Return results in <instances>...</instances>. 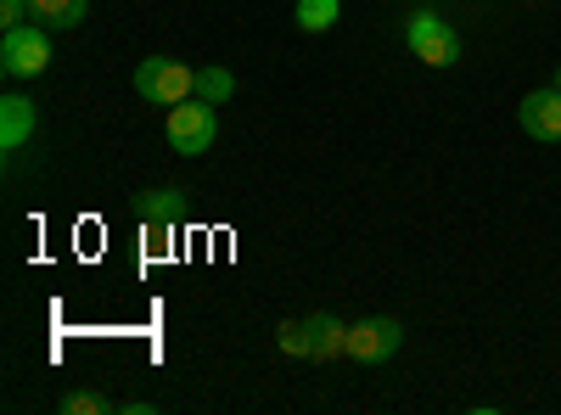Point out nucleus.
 <instances>
[{"mask_svg": "<svg viewBox=\"0 0 561 415\" xmlns=\"http://www.w3.org/2000/svg\"><path fill=\"white\" fill-rule=\"evenodd\" d=\"M34 124H39L34 102H28V96H18V90H12V96L0 102V147H7V152H18V147L28 141V135H34Z\"/></svg>", "mask_w": 561, "mask_h": 415, "instance_id": "0eeeda50", "label": "nucleus"}, {"mask_svg": "<svg viewBox=\"0 0 561 415\" xmlns=\"http://www.w3.org/2000/svg\"><path fill=\"white\" fill-rule=\"evenodd\" d=\"M28 18L45 28H79L90 18V0H28Z\"/></svg>", "mask_w": 561, "mask_h": 415, "instance_id": "9d476101", "label": "nucleus"}, {"mask_svg": "<svg viewBox=\"0 0 561 415\" xmlns=\"http://www.w3.org/2000/svg\"><path fill=\"white\" fill-rule=\"evenodd\" d=\"M147 230H140V237H147V258H169L174 253V224H158V219H140Z\"/></svg>", "mask_w": 561, "mask_h": 415, "instance_id": "2eb2a0df", "label": "nucleus"}, {"mask_svg": "<svg viewBox=\"0 0 561 415\" xmlns=\"http://www.w3.org/2000/svg\"><path fill=\"white\" fill-rule=\"evenodd\" d=\"M0 68H7V79H39L51 68V28L45 23L7 28V39H0Z\"/></svg>", "mask_w": 561, "mask_h": 415, "instance_id": "7ed1b4c3", "label": "nucleus"}, {"mask_svg": "<svg viewBox=\"0 0 561 415\" xmlns=\"http://www.w3.org/2000/svg\"><path fill=\"white\" fill-rule=\"evenodd\" d=\"M230 96H237V79H230L225 68H197V102H208V107H225Z\"/></svg>", "mask_w": 561, "mask_h": 415, "instance_id": "f8f14e48", "label": "nucleus"}, {"mask_svg": "<svg viewBox=\"0 0 561 415\" xmlns=\"http://www.w3.org/2000/svg\"><path fill=\"white\" fill-rule=\"evenodd\" d=\"M298 28L304 34H325V28H332L337 18H343V0H298Z\"/></svg>", "mask_w": 561, "mask_h": 415, "instance_id": "9b49d317", "label": "nucleus"}, {"mask_svg": "<svg viewBox=\"0 0 561 415\" xmlns=\"http://www.w3.org/2000/svg\"><path fill=\"white\" fill-rule=\"evenodd\" d=\"M135 90L152 107H174L185 96H197V68H185L180 57H147L135 68Z\"/></svg>", "mask_w": 561, "mask_h": 415, "instance_id": "f03ea898", "label": "nucleus"}, {"mask_svg": "<svg viewBox=\"0 0 561 415\" xmlns=\"http://www.w3.org/2000/svg\"><path fill=\"white\" fill-rule=\"evenodd\" d=\"M118 404L107 399V393H90V388H79V393H62V415H113Z\"/></svg>", "mask_w": 561, "mask_h": 415, "instance_id": "ddd939ff", "label": "nucleus"}, {"mask_svg": "<svg viewBox=\"0 0 561 415\" xmlns=\"http://www.w3.org/2000/svg\"><path fill=\"white\" fill-rule=\"evenodd\" d=\"M135 214H140V219H158V224H180L185 192H180V186H152V192L135 197Z\"/></svg>", "mask_w": 561, "mask_h": 415, "instance_id": "1a4fd4ad", "label": "nucleus"}, {"mask_svg": "<svg viewBox=\"0 0 561 415\" xmlns=\"http://www.w3.org/2000/svg\"><path fill=\"white\" fill-rule=\"evenodd\" d=\"M214 135H219V107L197 102V96H185L169 107V147L180 158H203L214 152Z\"/></svg>", "mask_w": 561, "mask_h": 415, "instance_id": "f257e3e1", "label": "nucleus"}, {"mask_svg": "<svg viewBox=\"0 0 561 415\" xmlns=\"http://www.w3.org/2000/svg\"><path fill=\"white\" fill-rule=\"evenodd\" d=\"M399 348H404V326L393 314H370V320H354L348 326V359L354 365H388Z\"/></svg>", "mask_w": 561, "mask_h": 415, "instance_id": "39448f33", "label": "nucleus"}, {"mask_svg": "<svg viewBox=\"0 0 561 415\" xmlns=\"http://www.w3.org/2000/svg\"><path fill=\"white\" fill-rule=\"evenodd\" d=\"M517 124L528 129V141L556 147V141H561V90H556V84H550V90H534V96L517 107Z\"/></svg>", "mask_w": 561, "mask_h": 415, "instance_id": "423d86ee", "label": "nucleus"}, {"mask_svg": "<svg viewBox=\"0 0 561 415\" xmlns=\"http://www.w3.org/2000/svg\"><path fill=\"white\" fill-rule=\"evenodd\" d=\"M309 320V359H348V326L337 314H304Z\"/></svg>", "mask_w": 561, "mask_h": 415, "instance_id": "6e6552de", "label": "nucleus"}, {"mask_svg": "<svg viewBox=\"0 0 561 415\" xmlns=\"http://www.w3.org/2000/svg\"><path fill=\"white\" fill-rule=\"evenodd\" d=\"M556 90H561V68H556Z\"/></svg>", "mask_w": 561, "mask_h": 415, "instance_id": "f3484780", "label": "nucleus"}, {"mask_svg": "<svg viewBox=\"0 0 561 415\" xmlns=\"http://www.w3.org/2000/svg\"><path fill=\"white\" fill-rule=\"evenodd\" d=\"M0 23H7V28H23V23H34V18H28V0H0Z\"/></svg>", "mask_w": 561, "mask_h": 415, "instance_id": "dca6fc26", "label": "nucleus"}, {"mask_svg": "<svg viewBox=\"0 0 561 415\" xmlns=\"http://www.w3.org/2000/svg\"><path fill=\"white\" fill-rule=\"evenodd\" d=\"M275 343H280V354L309 359V320H280V326H275Z\"/></svg>", "mask_w": 561, "mask_h": 415, "instance_id": "4468645a", "label": "nucleus"}, {"mask_svg": "<svg viewBox=\"0 0 561 415\" xmlns=\"http://www.w3.org/2000/svg\"><path fill=\"white\" fill-rule=\"evenodd\" d=\"M404 45H410V57L427 62V68H455L460 62V34L438 12H415L404 23Z\"/></svg>", "mask_w": 561, "mask_h": 415, "instance_id": "20e7f679", "label": "nucleus"}]
</instances>
